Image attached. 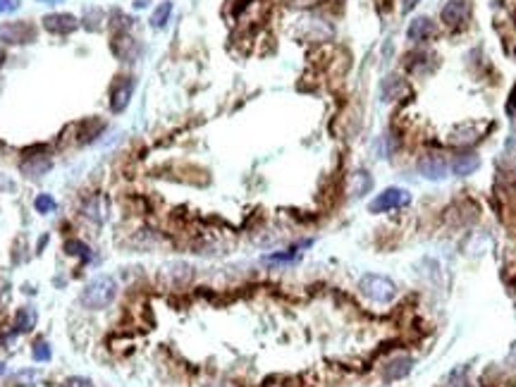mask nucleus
<instances>
[{
    "mask_svg": "<svg viewBox=\"0 0 516 387\" xmlns=\"http://www.w3.org/2000/svg\"><path fill=\"white\" fill-rule=\"evenodd\" d=\"M115 294H117V283L110 275H98L96 280L84 287L82 291V304L91 311H101L105 306L113 304Z\"/></svg>",
    "mask_w": 516,
    "mask_h": 387,
    "instance_id": "f257e3e1",
    "label": "nucleus"
},
{
    "mask_svg": "<svg viewBox=\"0 0 516 387\" xmlns=\"http://www.w3.org/2000/svg\"><path fill=\"white\" fill-rule=\"evenodd\" d=\"M359 289H361L363 296H368L370 301L375 304H390V301L397 296V285L392 283L390 278L378 273H368L359 280Z\"/></svg>",
    "mask_w": 516,
    "mask_h": 387,
    "instance_id": "f03ea898",
    "label": "nucleus"
},
{
    "mask_svg": "<svg viewBox=\"0 0 516 387\" xmlns=\"http://www.w3.org/2000/svg\"><path fill=\"white\" fill-rule=\"evenodd\" d=\"M36 41V27L29 22H5L0 24V43L8 46H27Z\"/></svg>",
    "mask_w": 516,
    "mask_h": 387,
    "instance_id": "7ed1b4c3",
    "label": "nucleus"
},
{
    "mask_svg": "<svg viewBox=\"0 0 516 387\" xmlns=\"http://www.w3.org/2000/svg\"><path fill=\"white\" fill-rule=\"evenodd\" d=\"M409 201H412V194H409L407 189L388 187L385 192H380L373 201H370L368 210L370 213H388V210L399 208V206L409 203Z\"/></svg>",
    "mask_w": 516,
    "mask_h": 387,
    "instance_id": "20e7f679",
    "label": "nucleus"
},
{
    "mask_svg": "<svg viewBox=\"0 0 516 387\" xmlns=\"http://www.w3.org/2000/svg\"><path fill=\"white\" fill-rule=\"evenodd\" d=\"M134 93V79L132 77H117L110 87V110L113 113H122L129 105Z\"/></svg>",
    "mask_w": 516,
    "mask_h": 387,
    "instance_id": "39448f33",
    "label": "nucleus"
},
{
    "mask_svg": "<svg viewBox=\"0 0 516 387\" xmlns=\"http://www.w3.org/2000/svg\"><path fill=\"white\" fill-rule=\"evenodd\" d=\"M418 173L420 177L430 179V182H440V179L447 177L449 173V163L438 153H428L418 160Z\"/></svg>",
    "mask_w": 516,
    "mask_h": 387,
    "instance_id": "423d86ee",
    "label": "nucleus"
},
{
    "mask_svg": "<svg viewBox=\"0 0 516 387\" xmlns=\"http://www.w3.org/2000/svg\"><path fill=\"white\" fill-rule=\"evenodd\" d=\"M41 22H43V29H46V32L58 34V36H67V34H72L74 29L79 27V19L74 17V14H69V12L46 14Z\"/></svg>",
    "mask_w": 516,
    "mask_h": 387,
    "instance_id": "0eeeda50",
    "label": "nucleus"
},
{
    "mask_svg": "<svg viewBox=\"0 0 516 387\" xmlns=\"http://www.w3.org/2000/svg\"><path fill=\"white\" fill-rule=\"evenodd\" d=\"M84 215H87L89 220H93L96 225H103L105 220H108V215H110L108 196H103V194L89 196L87 203H84Z\"/></svg>",
    "mask_w": 516,
    "mask_h": 387,
    "instance_id": "6e6552de",
    "label": "nucleus"
},
{
    "mask_svg": "<svg viewBox=\"0 0 516 387\" xmlns=\"http://www.w3.org/2000/svg\"><path fill=\"white\" fill-rule=\"evenodd\" d=\"M412 371H414V359H412V356H397V359H392L383 368V380H385V383H397V380L407 378Z\"/></svg>",
    "mask_w": 516,
    "mask_h": 387,
    "instance_id": "1a4fd4ad",
    "label": "nucleus"
},
{
    "mask_svg": "<svg viewBox=\"0 0 516 387\" xmlns=\"http://www.w3.org/2000/svg\"><path fill=\"white\" fill-rule=\"evenodd\" d=\"M469 12H471L469 0H449L442 8V22L447 27H457V24H462L469 17Z\"/></svg>",
    "mask_w": 516,
    "mask_h": 387,
    "instance_id": "9d476101",
    "label": "nucleus"
},
{
    "mask_svg": "<svg viewBox=\"0 0 516 387\" xmlns=\"http://www.w3.org/2000/svg\"><path fill=\"white\" fill-rule=\"evenodd\" d=\"M51 168H53V160L48 158V155H29V158H24L22 165H19L22 175H27V177H43V175H48Z\"/></svg>",
    "mask_w": 516,
    "mask_h": 387,
    "instance_id": "9b49d317",
    "label": "nucleus"
},
{
    "mask_svg": "<svg viewBox=\"0 0 516 387\" xmlns=\"http://www.w3.org/2000/svg\"><path fill=\"white\" fill-rule=\"evenodd\" d=\"M433 34H435V24L430 22L428 17H416L414 22H409V27H407V38H409V41H416V43L428 41Z\"/></svg>",
    "mask_w": 516,
    "mask_h": 387,
    "instance_id": "f8f14e48",
    "label": "nucleus"
},
{
    "mask_svg": "<svg viewBox=\"0 0 516 387\" xmlns=\"http://www.w3.org/2000/svg\"><path fill=\"white\" fill-rule=\"evenodd\" d=\"M478 168H480V158L475 153H459L457 158L449 163V170H452L454 175H459V177H469V175H473Z\"/></svg>",
    "mask_w": 516,
    "mask_h": 387,
    "instance_id": "ddd939ff",
    "label": "nucleus"
},
{
    "mask_svg": "<svg viewBox=\"0 0 516 387\" xmlns=\"http://www.w3.org/2000/svg\"><path fill=\"white\" fill-rule=\"evenodd\" d=\"M347 189L354 199H359V196L368 194L370 189H373V177H370V173H366V170H359V173H354L352 177H349Z\"/></svg>",
    "mask_w": 516,
    "mask_h": 387,
    "instance_id": "4468645a",
    "label": "nucleus"
},
{
    "mask_svg": "<svg viewBox=\"0 0 516 387\" xmlns=\"http://www.w3.org/2000/svg\"><path fill=\"white\" fill-rule=\"evenodd\" d=\"M404 93H407V84H404V79L397 77V74H390L383 82V100H394V98L404 96Z\"/></svg>",
    "mask_w": 516,
    "mask_h": 387,
    "instance_id": "2eb2a0df",
    "label": "nucleus"
},
{
    "mask_svg": "<svg viewBox=\"0 0 516 387\" xmlns=\"http://www.w3.org/2000/svg\"><path fill=\"white\" fill-rule=\"evenodd\" d=\"M38 316L36 311L32 309V306H22V309L17 311V316H14V330L17 333H29V330L36 325Z\"/></svg>",
    "mask_w": 516,
    "mask_h": 387,
    "instance_id": "dca6fc26",
    "label": "nucleus"
},
{
    "mask_svg": "<svg viewBox=\"0 0 516 387\" xmlns=\"http://www.w3.org/2000/svg\"><path fill=\"white\" fill-rule=\"evenodd\" d=\"M103 22H105V14H103L101 8H91L84 12L82 24H84V29H89V32H101Z\"/></svg>",
    "mask_w": 516,
    "mask_h": 387,
    "instance_id": "f3484780",
    "label": "nucleus"
},
{
    "mask_svg": "<svg viewBox=\"0 0 516 387\" xmlns=\"http://www.w3.org/2000/svg\"><path fill=\"white\" fill-rule=\"evenodd\" d=\"M170 14H172V3H160L158 8H155V12H153V17H151V24L155 29H163L165 24H168V19H170Z\"/></svg>",
    "mask_w": 516,
    "mask_h": 387,
    "instance_id": "a211bd4d",
    "label": "nucleus"
},
{
    "mask_svg": "<svg viewBox=\"0 0 516 387\" xmlns=\"http://www.w3.org/2000/svg\"><path fill=\"white\" fill-rule=\"evenodd\" d=\"M67 254L72 256H79V258L89 261L91 258V249H89L84 242H79V239H72V242H67Z\"/></svg>",
    "mask_w": 516,
    "mask_h": 387,
    "instance_id": "6ab92c4d",
    "label": "nucleus"
},
{
    "mask_svg": "<svg viewBox=\"0 0 516 387\" xmlns=\"http://www.w3.org/2000/svg\"><path fill=\"white\" fill-rule=\"evenodd\" d=\"M55 199L53 196H48V194H38L36 196V201H34V208L38 210V213H53L55 210Z\"/></svg>",
    "mask_w": 516,
    "mask_h": 387,
    "instance_id": "aec40b11",
    "label": "nucleus"
},
{
    "mask_svg": "<svg viewBox=\"0 0 516 387\" xmlns=\"http://www.w3.org/2000/svg\"><path fill=\"white\" fill-rule=\"evenodd\" d=\"M32 356H34V361H48L51 359V346H48L46 342H36L32 349Z\"/></svg>",
    "mask_w": 516,
    "mask_h": 387,
    "instance_id": "412c9836",
    "label": "nucleus"
},
{
    "mask_svg": "<svg viewBox=\"0 0 516 387\" xmlns=\"http://www.w3.org/2000/svg\"><path fill=\"white\" fill-rule=\"evenodd\" d=\"M65 387H93V383L89 378H82V375H74V378L65 380Z\"/></svg>",
    "mask_w": 516,
    "mask_h": 387,
    "instance_id": "4be33fe9",
    "label": "nucleus"
},
{
    "mask_svg": "<svg viewBox=\"0 0 516 387\" xmlns=\"http://www.w3.org/2000/svg\"><path fill=\"white\" fill-rule=\"evenodd\" d=\"M19 5H22V0H0V14L14 12V10H19Z\"/></svg>",
    "mask_w": 516,
    "mask_h": 387,
    "instance_id": "5701e85b",
    "label": "nucleus"
},
{
    "mask_svg": "<svg viewBox=\"0 0 516 387\" xmlns=\"http://www.w3.org/2000/svg\"><path fill=\"white\" fill-rule=\"evenodd\" d=\"M416 5H418V0H404V12H409V10H414L416 8Z\"/></svg>",
    "mask_w": 516,
    "mask_h": 387,
    "instance_id": "b1692460",
    "label": "nucleus"
},
{
    "mask_svg": "<svg viewBox=\"0 0 516 387\" xmlns=\"http://www.w3.org/2000/svg\"><path fill=\"white\" fill-rule=\"evenodd\" d=\"M146 5H148V0H134V8H139V10L146 8Z\"/></svg>",
    "mask_w": 516,
    "mask_h": 387,
    "instance_id": "393cba45",
    "label": "nucleus"
},
{
    "mask_svg": "<svg viewBox=\"0 0 516 387\" xmlns=\"http://www.w3.org/2000/svg\"><path fill=\"white\" fill-rule=\"evenodd\" d=\"M38 3H48V5H55V3H63V0H38Z\"/></svg>",
    "mask_w": 516,
    "mask_h": 387,
    "instance_id": "a878e982",
    "label": "nucleus"
},
{
    "mask_svg": "<svg viewBox=\"0 0 516 387\" xmlns=\"http://www.w3.org/2000/svg\"><path fill=\"white\" fill-rule=\"evenodd\" d=\"M3 63H5V50L0 48V65H3Z\"/></svg>",
    "mask_w": 516,
    "mask_h": 387,
    "instance_id": "bb28decb",
    "label": "nucleus"
},
{
    "mask_svg": "<svg viewBox=\"0 0 516 387\" xmlns=\"http://www.w3.org/2000/svg\"><path fill=\"white\" fill-rule=\"evenodd\" d=\"M3 373H5V364L0 361V375H3Z\"/></svg>",
    "mask_w": 516,
    "mask_h": 387,
    "instance_id": "cd10ccee",
    "label": "nucleus"
}]
</instances>
